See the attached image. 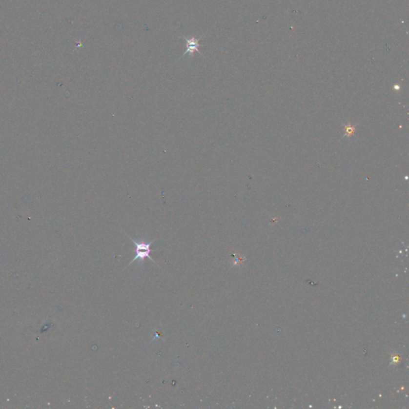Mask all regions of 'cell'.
I'll return each instance as SVG.
<instances>
[{
  "instance_id": "1",
  "label": "cell",
  "mask_w": 409,
  "mask_h": 409,
  "mask_svg": "<svg viewBox=\"0 0 409 409\" xmlns=\"http://www.w3.org/2000/svg\"><path fill=\"white\" fill-rule=\"evenodd\" d=\"M128 238H130V240L134 242V245L136 247V249H135V252H136V254H135V257H134V259L131 261V262L129 263L128 265V266H130V265L133 264L135 261H139V262H143V260L145 259V258H149V259L151 260L152 262L157 264V262H154V260L150 257V253L151 252H154L153 249H150V246H151V245L154 243V240H152L151 242H136V241H134L133 238H130L128 236Z\"/></svg>"
},
{
  "instance_id": "2",
  "label": "cell",
  "mask_w": 409,
  "mask_h": 409,
  "mask_svg": "<svg viewBox=\"0 0 409 409\" xmlns=\"http://www.w3.org/2000/svg\"><path fill=\"white\" fill-rule=\"evenodd\" d=\"M183 37L186 41V51L184 52V54L182 55V57L181 58L184 57L187 54H189V56L193 58L194 57V54L195 52H198L200 55H202V52L199 51V46H200L199 41L202 40V38H200V39H196V38L192 37L191 39H188V38L185 37L184 36Z\"/></svg>"
},
{
  "instance_id": "3",
  "label": "cell",
  "mask_w": 409,
  "mask_h": 409,
  "mask_svg": "<svg viewBox=\"0 0 409 409\" xmlns=\"http://www.w3.org/2000/svg\"><path fill=\"white\" fill-rule=\"evenodd\" d=\"M356 131V127L352 126V125H346V135L348 137L352 136V134H354Z\"/></svg>"
}]
</instances>
